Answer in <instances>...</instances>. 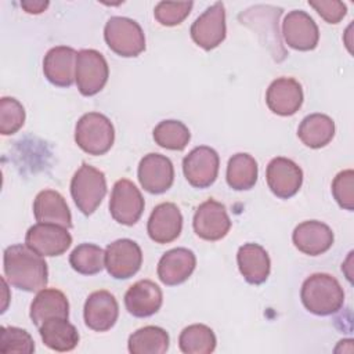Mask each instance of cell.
Returning a JSON list of instances; mask_svg holds the SVG:
<instances>
[{"label":"cell","instance_id":"obj_13","mask_svg":"<svg viewBox=\"0 0 354 354\" xmlns=\"http://www.w3.org/2000/svg\"><path fill=\"white\" fill-rule=\"evenodd\" d=\"M282 36L289 47L299 51H310L318 44L319 30L306 11L293 10L283 18Z\"/></svg>","mask_w":354,"mask_h":354},{"label":"cell","instance_id":"obj_29","mask_svg":"<svg viewBox=\"0 0 354 354\" xmlns=\"http://www.w3.org/2000/svg\"><path fill=\"white\" fill-rule=\"evenodd\" d=\"M169 335L163 328L148 325L137 329L129 337L131 354H163L169 348Z\"/></svg>","mask_w":354,"mask_h":354},{"label":"cell","instance_id":"obj_16","mask_svg":"<svg viewBox=\"0 0 354 354\" xmlns=\"http://www.w3.org/2000/svg\"><path fill=\"white\" fill-rule=\"evenodd\" d=\"M84 324L95 330H109L118 321L119 306L115 296L108 290H95L86 299L84 303Z\"/></svg>","mask_w":354,"mask_h":354},{"label":"cell","instance_id":"obj_7","mask_svg":"<svg viewBox=\"0 0 354 354\" xmlns=\"http://www.w3.org/2000/svg\"><path fill=\"white\" fill-rule=\"evenodd\" d=\"M109 212L115 221L123 225L136 224L144 212V198L140 189L127 178L115 183L109 199Z\"/></svg>","mask_w":354,"mask_h":354},{"label":"cell","instance_id":"obj_4","mask_svg":"<svg viewBox=\"0 0 354 354\" xmlns=\"http://www.w3.org/2000/svg\"><path fill=\"white\" fill-rule=\"evenodd\" d=\"M105 194V174L94 166L83 163L71 181V195L77 209L86 216L93 214L102 202Z\"/></svg>","mask_w":354,"mask_h":354},{"label":"cell","instance_id":"obj_5","mask_svg":"<svg viewBox=\"0 0 354 354\" xmlns=\"http://www.w3.org/2000/svg\"><path fill=\"white\" fill-rule=\"evenodd\" d=\"M104 37L108 47L120 57H137L145 50V36L134 19L112 17L104 28Z\"/></svg>","mask_w":354,"mask_h":354},{"label":"cell","instance_id":"obj_22","mask_svg":"<svg viewBox=\"0 0 354 354\" xmlns=\"http://www.w3.org/2000/svg\"><path fill=\"white\" fill-rule=\"evenodd\" d=\"M295 246L308 256H318L325 253L333 245L332 230L317 220L300 223L292 235Z\"/></svg>","mask_w":354,"mask_h":354},{"label":"cell","instance_id":"obj_12","mask_svg":"<svg viewBox=\"0 0 354 354\" xmlns=\"http://www.w3.org/2000/svg\"><path fill=\"white\" fill-rule=\"evenodd\" d=\"M192 224L195 234L205 241H218L231 228L225 206L214 199H207L198 206Z\"/></svg>","mask_w":354,"mask_h":354},{"label":"cell","instance_id":"obj_15","mask_svg":"<svg viewBox=\"0 0 354 354\" xmlns=\"http://www.w3.org/2000/svg\"><path fill=\"white\" fill-rule=\"evenodd\" d=\"M138 181L149 194L166 192L174 181L171 160L162 153H148L138 165Z\"/></svg>","mask_w":354,"mask_h":354},{"label":"cell","instance_id":"obj_10","mask_svg":"<svg viewBox=\"0 0 354 354\" xmlns=\"http://www.w3.org/2000/svg\"><path fill=\"white\" fill-rule=\"evenodd\" d=\"M192 40L203 50L216 48L225 39V8L221 1L206 8L191 25Z\"/></svg>","mask_w":354,"mask_h":354},{"label":"cell","instance_id":"obj_35","mask_svg":"<svg viewBox=\"0 0 354 354\" xmlns=\"http://www.w3.org/2000/svg\"><path fill=\"white\" fill-rule=\"evenodd\" d=\"M192 6V1H159L153 15L160 25L176 26L189 15Z\"/></svg>","mask_w":354,"mask_h":354},{"label":"cell","instance_id":"obj_1","mask_svg":"<svg viewBox=\"0 0 354 354\" xmlns=\"http://www.w3.org/2000/svg\"><path fill=\"white\" fill-rule=\"evenodd\" d=\"M3 268L8 283L25 292H39L48 282L47 263L26 243L6 248Z\"/></svg>","mask_w":354,"mask_h":354},{"label":"cell","instance_id":"obj_6","mask_svg":"<svg viewBox=\"0 0 354 354\" xmlns=\"http://www.w3.org/2000/svg\"><path fill=\"white\" fill-rule=\"evenodd\" d=\"M109 68L104 55L93 48L77 53L75 82L80 94L90 97L100 93L108 82Z\"/></svg>","mask_w":354,"mask_h":354},{"label":"cell","instance_id":"obj_21","mask_svg":"<svg viewBox=\"0 0 354 354\" xmlns=\"http://www.w3.org/2000/svg\"><path fill=\"white\" fill-rule=\"evenodd\" d=\"M196 257L187 248H176L167 250L158 263V277L167 285L174 286L185 282L194 272Z\"/></svg>","mask_w":354,"mask_h":354},{"label":"cell","instance_id":"obj_3","mask_svg":"<svg viewBox=\"0 0 354 354\" xmlns=\"http://www.w3.org/2000/svg\"><path fill=\"white\" fill-rule=\"evenodd\" d=\"M115 140V130L111 120L98 112L84 113L76 123L75 141L88 155L106 153Z\"/></svg>","mask_w":354,"mask_h":354},{"label":"cell","instance_id":"obj_27","mask_svg":"<svg viewBox=\"0 0 354 354\" xmlns=\"http://www.w3.org/2000/svg\"><path fill=\"white\" fill-rule=\"evenodd\" d=\"M297 136L306 147L322 148L333 138L335 123L328 115L311 113L300 122Z\"/></svg>","mask_w":354,"mask_h":354},{"label":"cell","instance_id":"obj_28","mask_svg":"<svg viewBox=\"0 0 354 354\" xmlns=\"http://www.w3.org/2000/svg\"><path fill=\"white\" fill-rule=\"evenodd\" d=\"M259 167L254 158L249 153H235L227 165V184L235 191H245L254 187Z\"/></svg>","mask_w":354,"mask_h":354},{"label":"cell","instance_id":"obj_2","mask_svg":"<svg viewBox=\"0 0 354 354\" xmlns=\"http://www.w3.org/2000/svg\"><path fill=\"white\" fill-rule=\"evenodd\" d=\"M303 306L315 315H330L337 313L344 303V292L339 281L324 272L310 275L301 285Z\"/></svg>","mask_w":354,"mask_h":354},{"label":"cell","instance_id":"obj_34","mask_svg":"<svg viewBox=\"0 0 354 354\" xmlns=\"http://www.w3.org/2000/svg\"><path fill=\"white\" fill-rule=\"evenodd\" d=\"M25 122V109L22 104L12 97L0 100V133L10 136L17 133Z\"/></svg>","mask_w":354,"mask_h":354},{"label":"cell","instance_id":"obj_18","mask_svg":"<svg viewBox=\"0 0 354 354\" xmlns=\"http://www.w3.org/2000/svg\"><path fill=\"white\" fill-rule=\"evenodd\" d=\"M266 102L279 116L295 115L303 104V88L293 77H278L268 86Z\"/></svg>","mask_w":354,"mask_h":354},{"label":"cell","instance_id":"obj_36","mask_svg":"<svg viewBox=\"0 0 354 354\" xmlns=\"http://www.w3.org/2000/svg\"><path fill=\"white\" fill-rule=\"evenodd\" d=\"M332 194L340 207L350 212L354 209V171L351 169L336 174L332 183Z\"/></svg>","mask_w":354,"mask_h":354},{"label":"cell","instance_id":"obj_37","mask_svg":"<svg viewBox=\"0 0 354 354\" xmlns=\"http://www.w3.org/2000/svg\"><path fill=\"white\" fill-rule=\"evenodd\" d=\"M308 4L328 22V24H337L340 22L346 12H347V7L343 1H337V0H329V1H324V0H318V1H308Z\"/></svg>","mask_w":354,"mask_h":354},{"label":"cell","instance_id":"obj_19","mask_svg":"<svg viewBox=\"0 0 354 354\" xmlns=\"http://www.w3.org/2000/svg\"><path fill=\"white\" fill-rule=\"evenodd\" d=\"M77 53L68 46H55L47 51L43 59V72L50 83L58 87H69L75 82Z\"/></svg>","mask_w":354,"mask_h":354},{"label":"cell","instance_id":"obj_24","mask_svg":"<svg viewBox=\"0 0 354 354\" xmlns=\"http://www.w3.org/2000/svg\"><path fill=\"white\" fill-rule=\"evenodd\" d=\"M238 268L246 282L260 285L267 281L271 270L268 253L259 243H245L236 253Z\"/></svg>","mask_w":354,"mask_h":354},{"label":"cell","instance_id":"obj_14","mask_svg":"<svg viewBox=\"0 0 354 354\" xmlns=\"http://www.w3.org/2000/svg\"><path fill=\"white\" fill-rule=\"evenodd\" d=\"M266 180L271 192L281 198L288 199L297 194L303 183L301 169L290 159L278 156L271 159L266 170Z\"/></svg>","mask_w":354,"mask_h":354},{"label":"cell","instance_id":"obj_38","mask_svg":"<svg viewBox=\"0 0 354 354\" xmlns=\"http://www.w3.org/2000/svg\"><path fill=\"white\" fill-rule=\"evenodd\" d=\"M48 1H43V0H26V1H21V7L28 12V14H41L47 7H48Z\"/></svg>","mask_w":354,"mask_h":354},{"label":"cell","instance_id":"obj_9","mask_svg":"<svg viewBox=\"0 0 354 354\" xmlns=\"http://www.w3.org/2000/svg\"><path fill=\"white\" fill-rule=\"evenodd\" d=\"M142 264L141 248L131 239L123 238L105 249V267L115 279H127L137 274Z\"/></svg>","mask_w":354,"mask_h":354},{"label":"cell","instance_id":"obj_25","mask_svg":"<svg viewBox=\"0 0 354 354\" xmlns=\"http://www.w3.org/2000/svg\"><path fill=\"white\" fill-rule=\"evenodd\" d=\"M30 319L40 328L47 319L69 317V303L66 296L58 289H41L30 304Z\"/></svg>","mask_w":354,"mask_h":354},{"label":"cell","instance_id":"obj_23","mask_svg":"<svg viewBox=\"0 0 354 354\" xmlns=\"http://www.w3.org/2000/svg\"><path fill=\"white\" fill-rule=\"evenodd\" d=\"M33 214L37 223L55 224L65 228L72 227L71 210L64 196L54 189H43L36 195Z\"/></svg>","mask_w":354,"mask_h":354},{"label":"cell","instance_id":"obj_30","mask_svg":"<svg viewBox=\"0 0 354 354\" xmlns=\"http://www.w3.org/2000/svg\"><path fill=\"white\" fill-rule=\"evenodd\" d=\"M216 343L217 340L214 332L203 324H194L184 328L178 337L180 350L185 354L213 353Z\"/></svg>","mask_w":354,"mask_h":354},{"label":"cell","instance_id":"obj_33","mask_svg":"<svg viewBox=\"0 0 354 354\" xmlns=\"http://www.w3.org/2000/svg\"><path fill=\"white\" fill-rule=\"evenodd\" d=\"M0 350L4 354H8V353L30 354L35 351V342L25 329H21L17 326H1L0 328Z\"/></svg>","mask_w":354,"mask_h":354},{"label":"cell","instance_id":"obj_31","mask_svg":"<svg viewBox=\"0 0 354 354\" xmlns=\"http://www.w3.org/2000/svg\"><path fill=\"white\" fill-rule=\"evenodd\" d=\"M69 264L79 274H98L105 267V250L94 243H80L72 250Z\"/></svg>","mask_w":354,"mask_h":354},{"label":"cell","instance_id":"obj_8","mask_svg":"<svg viewBox=\"0 0 354 354\" xmlns=\"http://www.w3.org/2000/svg\"><path fill=\"white\" fill-rule=\"evenodd\" d=\"M218 153L206 145L194 148L183 159V171L187 181L195 188L210 187L218 174Z\"/></svg>","mask_w":354,"mask_h":354},{"label":"cell","instance_id":"obj_20","mask_svg":"<svg viewBox=\"0 0 354 354\" xmlns=\"http://www.w3.org/2000/svg\"><path fill=\"white\" fill-rule=\"evenodd\" d=\"M163 295L160 288L151 279H141L133 283L124 293L126 310L137 318L151 317L160 308Z\"/></svg>","mask_w":354,"mask_h":354},{"label":"cell","instance_id":"obj_11","mask_svg":"<svg viewBox=\"0 0 354 354\" xmlns=\"http://www.w3.org/2000/svg\"><path fill=\"white\" fill-rule=\"evenodd\" d=\"M25 243L40 256L53 257L59 256L69 249L72 236L65 227L37 223L28 230L25 235Z\"/></svg>","mask_w":354,"mask_h":354},{"label":"cell","instance_id":"obj_26","mask_svg":"<svg viewBox=\"0 0 354 354\" xmlns=\"http://www.w3.org/2000/svg\"><path fill=\"white\" fill-rule=\"evenodd\" d=\"M43 343L55 351H71L79 343V333L75 325L65 318L47 319L39 328Z\"/></svg>","mask_w":354,"mask_h":354},{"label":"cell","instance_id":"obj_17","mask_svg":"<svg viewBox=\"0 0 354 354\" xmlns=\"http://www.w3.org/2000/svg\"><path fill=\"white\" fill-rule=\"evenodd\" d=\"M183 230V216L177 205L163 202L152 210L147 231L149 238L156 243H170L177 239Z\"/></svg>","mask_w":354,"mask_h":354},{"label":"cell","instance_id":"obj_32","mask_svg":"<svg viewBox=\"0 0 354 354\" xmlns=\"http://www.w3.org/2000/svg\"><path fill=\"white\" fill-rule=\"evenodd\" d=\"M191 133L188 127L180 120H162L153 129L155 142L166 149L183 151L189 142Z\"/></svg>","mask_w":354,"mask_h":354}]
</instances>
